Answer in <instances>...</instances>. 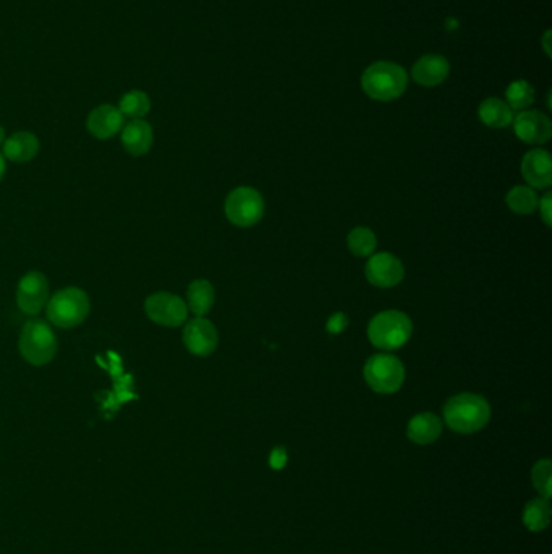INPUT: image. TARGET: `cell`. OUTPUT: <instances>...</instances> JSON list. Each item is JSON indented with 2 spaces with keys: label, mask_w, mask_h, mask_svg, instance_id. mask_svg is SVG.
Masks as SVG:
<instances>
[{
  "label": "cell",
  "mask_w": 552,
  "mask_h": 554,
  "mask_svg": "<svg viewBox=\"0 0 552 554\" xmlns=\"http://www.w3.org/2000/svg\"><path fill=\"white\" fill-rule=\"evenodd\" d=\"M549 39H551V31H546V35L543 37V46L546 54L551 55V47H549Z\"/></svg>",
  "instance_id": "f546056e"
},
{
  "label": "cell",
  "mask_w": 552,
  "mask_h": 554,
  "mask_svg": "<svg viewBox=\"0 0 552 554\" xmlns=\"http://www.w3.org/2000/svg\"><path fill=\"white\" fill-rule=\"evenodd\" d=\"M218 331L209 319L198 317L191 319L183 329V342L191 354L196 357H208L218 347Z\"/></svg>",
  "instance_id": "30bf717a"
},
{
  "label": "cell",
  "mask_w": 552,
  "mask_h": 554,
  "mask_svg": "<svg viewBox=\"0 0 552 554\" xmlns=\"http://www.w3.org/2000/svg\"><path fill=\"white\" fill-rule=\"evenodd\" d=\"M269 462H271V467L274 470H281V469H284L285 463H287V453H285V449H284V447H276V449L272 451Z\"/></svg>",
  "instance_id": "83f0119b"
},
{
  "label": "cell",
  "mask_w": 552,
  "mask_h": 554,
  "mask_svg": "<svg viewBox=\"0 0 552 554\" xmlns=\"http://www.w3.org/2000/svg\"><path fill=\"white\" fill-rule=\"evenodd\" d=\"M551 522V506L548 500L538 498L530 501L524 510V524L532 532H541Z\"/></svg>",
  "instance_id": "7402d4cb"
},
{
  "label": "cell",
  "mask_w": 552,
  "mask_h": 554,
  "mask_svg": "<svg viewBox=\"0 0 552 554\" xmlns=\"http://www.w3.org/2000/svg\"><path fill=\"white\" fill-rule=\"evenodd\" d=\"M404 264L390 253L372 254L366 264V277L372 285L378 287H394L404 279Z\"/></svg>",
  "instance_id": "7c38bea8"
},
{
  "label": "cell",
  "mask_w": 552,
  "mask_h": 554,
  "mask_svg": "<svg viewBox=\"0 0 552 554\" xmlns=\"http://www.w3.org/2000/svg\"><path fill=\"white\" fill-rule=\"evenodd\" d=\"M90 313L88 295L76 287H68L57 292L47 301V318L55 326L70 329L82 325Z\"/></svg>",
  "instance_id": "5b68a950"
},
{
  "label": "cell",
  "mask_w": 552,
  "mask_h": 554,
  "mask_svg": "<svg viewBox=\"0 0 552 554\" xmlns=\"http://www.w3.org/2000/svg\"><path fill=\"white\" fill-rule=\"evenodd\" d=\"M508 208L512 209L516 214H533L536 208H538V195L532 187H526V185H518L514 187L512 190L508 191Z\"/></svg>",
  "instance_id": "44dd1931"
},
{
  "label": "cell",
  "mask_w": 552,
  "mask_h": 554,
  "mask_svg": "<svg viewBox=\"0 0 552 554\" xmlns=\"http://www.w3.org/2000/svg\"><path fill=\"white\" fill-rule=\"evenodd\" d=\"M4 141H5V130L0 125V146L4 145Z\"/></svg>",
  "instance_id": "1f68e13d"
},
{
  "label": "cell",
  "mask_w": 552,
  "mask_h": 554,
  "mask_svg": "<svg viewBox=\"0 0 552 554\" xmlns=\"http://www.w3.org/2000/svg\"><path fill=\"white\" fill-rule=\"evenodd\" d=\"M348 248L355 256H370L376 248V236L370 229L356 228L348 236Z\"/></svg>",
  "instance_id": "d4e9b609"
},
{
  "label": "cell",
  "mask_w": 552,
  "mask_h": 554,
  "mask_svg": "<svg viewBox=\"0 0 552 554\" xmlns=\"http://www.w3.org/2000/svg\"><path fill=\"white\" fill-rule=\"evenodd\" d=\"M522 173L533 189H548L552 183L551 155L544 149H532L522 163Z\"/></svg>",
  "instance_id": "5bb4252c"
},
{
  "label": "cell",
  "mask_w": 552,
  "mask_h": 554,
  "mask_svg": "<svg viewBox=\"0 0 552 554\" xmlns=\"http://www.w3.org/2000/svg\"><path fill=\"white\" fill-rule=\"evenodd\" d=\"M364 380L372 391L392 394L402 388L405 370L402 362L394 355H372L364 365Z\"/></svg>",
  "instance_id": "8992f818"
},
{
  "label": "cell",
  "mask_w": 552,
  "mask_h": 554,
  "mask_svg": "<svg viewBox=\"0 0 552 554\" xmlns=\"http://www.w3.org/2000/svg\"><path fill=\"white\" fill-rule=\"evenodd\" d=\"M348 326V318L344 313H335L327 321V333L329 334H340Z\"/></svg>",
  "instance_id": "4316f807"
},
{
  "label": "cell",
  "mask_w": 552,
  "mask_h": 554,
  "mask_svg": "<svg viewBox=\"0 0 552 554\" xmlns=\"http://www.w3.org/2000/svg\"><path fill=\"white\" fill-rule=\"evenodd\" d=\"M47 299H49V284L44 274L31 271L21 277L17 289V305L23 313L35 317L44 309Z\"/></svg>",
  "instance_id": "9c48e42d"
},
{
  "label": "cell",
  "mask_w": 552,
  "mask_h": 554,
  "mask_svg": "<svg viewBox=\"0 0 552 554\" xmlns=\"http://www.w3.org/2000/svg\"><path fill=\"white\" fill-rule=\"evenodd\" d=\"M516 137L528 145H543L552 135L551 120L540 110H524L514 120Z\"/></svg>",
  "instance_id": "8fae6325"
},
{
  "label": "cell",
  "mask_w": 552,
  "mask_h": 554,
  "mask_svg": "<svg viewBox=\"0 0 552 554\" xmlns=\"http://www.w3.org/2000/svg\"><path fill=\"white\" fill-rule=\"evenodd\" d=\"M187 297H188V307L191 311L196 317H204L212 309L216 293L211 282L198 279V281L191 282Z\"/></svg>",
  "instance_id": "ffe728a7"
},
{
  "label": "cell",
  "mask_w": 552,
  "mask_h": 554,
  "mask_svg": "<svg viewBox=\"0 0 552 554\" xmlns=\"http://www.w3.org/2000/svg\"><path fill=\"white\" fill-rule=\"evenodd\" d=\"M5 169H7V165H5V156L0 153V181H2L4 175H5Z\"/></svg>",
  "instance_id": "4dcf8cb0"
},
{
  "label": "cell",
  "mask_w": 552,
  "mask_h": 554,
  "mask_svg": "<svg viewBox=\"0 0 552 554\" xmlns=\"http://www.w3.org/2000/svg\"><path fill=\"white\" fill-rule=\"evenodd\" d=\"M145 309L149 319H153L157 325L169 327L180 326L188 315L187 303L169 292H157L148 297Z\"/></svg>",
  "instance_id": "ba28073f"
},
{
  "label": "cell",
  "mask_w": 552,
  "mask_h": 554,
  "mask_svg": "<svg viewBox=\"0 0 552 554\" xmlns=\"http://www.w3.org/2000/svg\"><path fill=\"white\" fill-rule=\"evenodd\" d=\"M263 214V197L254 189L240 187L227 197L226 216L236 228H252Z\"/></svg>",
  "instance_id": "52a82bcc"
},
{
  "label": "cell",
  "mask_w": 552,
  "mask_h": 554,
  "mask_svg": "<svg viewBox=\"0 0 552 554\" xmlns=\"http://www.w3.org/2000/svg\"><path fill=\"white\" fill-rule=\"evenodd\" d=\"M478 114H480L481 122L491 128L508 127L514 120L512 109L504 100H498V98L483 100Z\"/></svg>",
  "instance_id": "d6986e66"
},
{
  "label": "cell",
  "mask_w": 552,
  "mask_h": 554,
  "mask_svg": "<svg viewBox=\"0 0 552 554\" xmlns=\"http://www.w3.org/2000/svg\"><path fill=\"white\" fill-rule=\"evenodd\" d=\"M124 114L116 106L104 104L91 112L88 116L86 127L90 130L92 137L100 140L116 137L118 132L124 128Z\"/></svg>",
  "instance_id": "4fadbf2b"
},
{
  "label": "cell",
  "mask_w": 552,
  "mask_h": 554,
  "mask_svg": "<svg viewBox=\"0 0 552 554\" xmlns=\"http://www.w3.org/2000/svg\"><path fill=\"white\" fill-rule=\"evenodd\" d=\"M153 128L141 118L132 120L122 130V145L130 155H146L153 146Z\"/></svg>",
  "instance_id": "2e32d148"
},
{
  "label": "cell",
  "mask_w": 552,
  "mask_h": 554,
  "mask_svg": "<svg viewBox=\"0 0 552 554\" xmlns=\"http://www.w3.org/2000/svg\"><path fill=\"white\" fill-rule=\"evenodd\" d=\"M149 109H151V100L148 98V94L138 90L127 92L118 104V110L124 114V117L127 116L133 120L145 117Z\"/></svg>",
  "instance_id": "603a6c76"
},
{
  "label": "cell",
  "mask_w": 552,
  "mask_h": 554,
  "mask_svg": "<svg viewBox=\"0 0 552 554\" xmlns=\"http://www.w3.org/2000/svg\"><path fill=\"white\" fill-rule=\"evenodd\" d=\"M551 198V195L548 193V195L544 197L543 200L538 203L540 211H541V218H543L544 224H546L548 228H551L552 224Z\"/></svg>",
  "instance_id": "f1b7e54d"
},
{
  "label": "cell",
  "mask_w": 552,
  "mask_h": 554,
  "mask_svg": "<svg viewBox=\"0 0 552 554\" xmlns=\"http://www.w3.org/2000/svg\"><path fill=\"white\" fill-rule=\"evenodd\" d=\"M443 433V423L435 413H420L412 418L407 428V437L417 445L435 443Z\"/></svg>",
  "instance_id": "ac0fdd59"
},
{
  "label": "cell",
  "mask_w": 552,
  "mask_h": 554,
  "mask_svg": "<svg viewBox=\"0 0 552 554\" xmlns=\"http://www.w3.org/2000/svg\"><path fill=\"white\" fill-rule=\"evenodd\" d=\"M444 418L453 431L470 435L488 425L491 407L488 400L478 394L463 392L445 404Z\"/></svg>",
  "instance_id": "6da1fadb"
},
{
  "label": "cell",
  "mask_w": 552,
  "mask_h": 554,
  "mask_svg": "<svg viewBox=\"0 0 552 554\" xmlns=\"http://www.w3.org/2000/svg\"><path fill=\"white\" fill-rule=\"evenodd\" d=\"M552 467L551 461L544 459L534 465L533 485L544 500L551 498Z\"/></svg>",
  "instance_id": "484cf974"
},
{
  "label": "cell",
  "mask_w": 552,
  "mask_h": 554,
  "mask_svg": "<svg viewBox=\"0 0 552 554\" xmlns=\"http://www.w3.org/2000/svg\"><path fill=\"white\" fill-rule=\"evenodd\" d=\"M408 75L400 65L376 62L362 76V86L372 100L389 102L400 98L407 90Z\"/></svg>",
  "instance_id": "7a4b0ae2"
},
{
  "label": "cell",
  "mask_w": 552,
  "mask_h": 554,
  "mask_svg": "<svg viewBox=\"0 0 552 554\" xmlns=\"http://www.w3.org/2000/svg\"><path fill=\"white\" fill-rule=\"evenodd\" d=\"M412 321L405 313L388 309L376 315L368 326V337L372 346L384 350H394L407 344L412 337Z\"/></svg>",
  "instance_id": "3957f363"
},
{
  "label": "cell",
  "mask_w": 552,
  "mask_h": 554,
  "mask_svg": "<svg viewBox=\"0 0 552 554\" xmlns=\"http://www.w3.org/2000/svg\"><path fill=\"white\" fill-rule=\"evenodd\" d=\"M20 352L28 364L35 366L49 364L57 352L54 331L43 319H29L20 336Z\"/></svg>",
  "instance_id": "277c9868"
},
{
  "label": "cell",
  "mask_w": 552,
  "mask_h": 554,
  "mask_svg": "<svg viewBox=\"0 0 552 554\" xmlns=\"http://www.w3.org/2000/svg\"><path fill=\"white\" fill-rule=\"evenodd\" d=\"M39 151V140L29 132H19L4 141V156L13 163H28Z\"/></svg>",
  "instance_id": "e0dca14e"
},
{
  "label": "cell",
  "mask_w": 552,
  "mask_h": 554,
  "mask_svg": "<svg viewBox=\"0 0 552 554\" xmlns=\"http://www.w3.org/2000/svg\"><path fill=\"white\" fill-rule=\"evenodd\" d=\"M449 72H451V65L445 57L428 54L423 55L417 64L413 65L412 76L418 84L431 88V86H437V84L445 82V78L449 76Z\"/></svg>",
  "instance_id": "9a60e30c"
},
{
  "label": "cell",
  "mask_w": 552,
  "mask_h": 554,
  "mask_svg": "<svg viewBox=\"0 0 552 554\" xmlns=\"http://www.w3.org/2000/svg\"><path fill=\"white\" fill-rule=\"evenodd\" d=\"M508 106L510 109L522 110L530 108L534 100L533 86L525 80H518V82L510 83L508 92Z\"/></svg>",
  "instance_id": "cb8c5ba5"
}]
</instances>
